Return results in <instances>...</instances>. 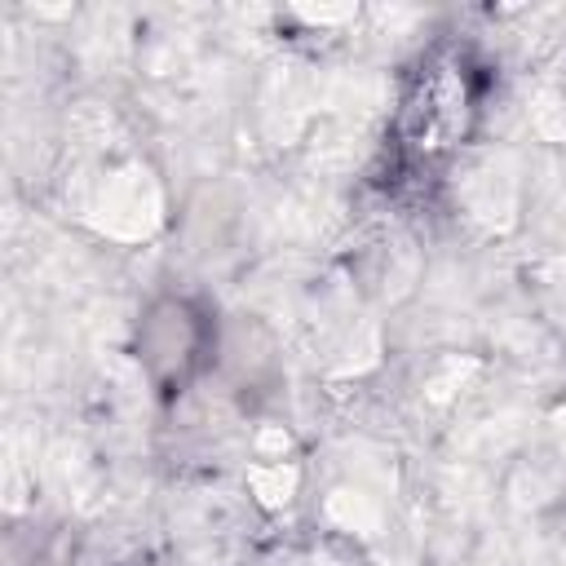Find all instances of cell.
Masks as SVG:
<instances>
[{
	"instance_id": "cell-1",
	"label": "cell",
	"mask_w": 566,
	"mask_h": 566,
	"mask_svg": "<svg viewBox=\"0 0 566 566\" xmlns=\"http://www.w3.org/2000/svg\"><path fill=\"white\" fill-rule=\"evenodd\" d=\"M478 71L482 66L455 40H442L420 57L394 119V146L407 168L416 172L438 168L447 155L464 146L478 119V97H482Z\"/></svg>"
}]
</instances>
